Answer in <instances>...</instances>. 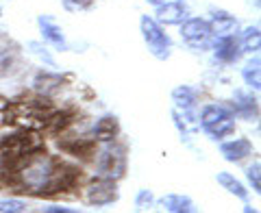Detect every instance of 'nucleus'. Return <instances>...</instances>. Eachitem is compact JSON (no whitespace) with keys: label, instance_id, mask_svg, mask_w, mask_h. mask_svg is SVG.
<instances>
[{"label":"nucleus","instance_id":"nucleus-23","mask_svg":"<svg viewBox=\"0 0 261 213\" xmlns=\"http://www.w3.org/2000/svg\"><path fill=\"white\" fill-rule=\"evenodd\" d=\"M46 213H76L74 209H68V207H48Z\"/></svg>","mask_w":261,"mask_h":213},{"label":"nucleus","instance_id":"nucleus-3","mask_svg":"<svg viewBox=\"0 0 261 213\" xmlns=\"http://www.w3.org/2000/svg\"><path fill=\"white\" fill-rule=\"evenodd\" d=\"M96 174L98 178H111V181H118V178L124 176L126 172V150L124 146H120L116 142H107V146L100 150L96 161Z\"/></svg>","mask_w":261,"mask_h":213},{"label":"nucleus","instance_id":"nucleus-20","mask_svg":"<svg viewBox=\"0 0 261 213\" xmlns=\"http://www.w3.org/2000/svg\"><path fill=\"white\" fill-rule=\"evenodd\" d=\"M261 163L259 161H255L252 166H248V170H246V176H248V183H250V187H252V192H261Z\"/></svg>","mask_w":261,"mask_h":213},{"label":"nucleus","instance_id":"nucleus-10","mask_svg":"<svg viewBox=\"0 0 261 213\" xmlns=\"http://www.w3.org/2000/svg\"><path fill=\"white\" fill-rule=\"evenodd\" d=\"M211 33L214 37H228V35H238L240 33V22L235 15L226 13V11H216L214 18L209 22Z\"/></svg>","mask_w":261,"mask_h":213},{"label":"nucleus","instance_id":"nucleus-25","mask_svg":"<svg viewBox=\"0 0 261 213\" xmlns=\"http://www.w3.org/2000/svg\"><path fill=\"white\" fill-rule=\"evenodd\" d=\"M0 172H3V154H0Z\"/></svg>","mask_w":261,"mask_h":213},{"label":"nucleus","instance_id":"nucleus-21","mask_svg":"<svg viewBox=\"0 0 261 213\" xmlns=\"http://www.w3.org/2000/svg\"><path fill=\"white\" fill-rule=\"evenodd\" d=\"M63 9L70 11V13H79V11H85L94 5V0H61Z\"/></svg>","mask_w":261,"mask_h":213},{"label":"nucleus","instance_id":"nucleus-8","mask_svg":"<svg viewBox=\"0 0 261 213\" xmlns=\"http://www.w3.org/2000/svg\"><path fill=\"white\" fill-rule=\"evenodd\" d=\"M37 26H39V33H42V39L48 46H53L55 50H68L65 33H63V29L59 26V24L50 18V15H39Z\"/></svg>","mask_w":261,"mask_h":213},{"label":"nucleus","instance_id":"nucleus-19","mask_svg":"<svg viewBox=\"0 0 261 213\" xmlns=\"http://www.w3.org/2000/svg\"><path fill=\"white\" fill-rule=\"evenodd\" d=\"M27 211V202L20 198H3L0 200V213H22Z\"/></svg>","mask_w":261,"mask_h":213},{"label":"nucleus","instance_id":"nucleus-1","mask_svg":"<svg viewBox=\"0 0 261 213\" xmlns=\"http://www.w3.org/2000/svg\"><path fill=\"white\" fill-rule=\"evenodd\" d=\"M198 128L214 139L231 137L235 133V116L222 104H205L198 116Z\"/></svg>","mask_w":261,"mask_h":213},{"label":"nucleus","instance_id":"nucleus-26","mask_svg":"<svg viewBox=\"0 0 261 213\" xmlns=\"http://www.w3.org/2000/svg\"><path fill=\"white\" fill-rule=\"evenodd\" d=\"M0 15H3V7H0Z\"/></svg>","mask_w":261,"mask_h":213},{"label":"nucleus","instance_id":"nucleus-6","mask_svg":"<svg viewBox=\"0 0 261 213\" xmlns=\"http://www.w3.org/2000/svg\"><path fill=\"white\" fill-rule=\"evenodd\" d=\"M154 9H157V18L154 20L159 24H166V26H181L190 18V11H187V5L183 0H163Z\"/></svg>","mask_w":261,"mask_h":213},{"label":"nucleus","instance_id":"nucleus-22","mask_svg":"<svg viewBox=\"0 0 261 213\" xmlns=\"http://www.w3.org/2000/svg\"><path fill=\"white\" fill-rule=\"evenodd\" d=\"M152 202H154L152 194H150L148 190H142L140 194H137V198H135V207H137V209H150Z\"/></svg>","mask_w":261,"mask_h":213},{"label":"nucleus","instance_id":"nucleus-5","mask_svg":"<svg viewBox=\"0 0 261 213\" xmlns=\"http://www.w3.org/2000/svg\"><path fill=\"white\" fill-rule=\"evenodd\" d=\"M118 198H120L118 185L111 178H98V181L85 187V200L94 204V207H107V204H113Z\"/></svg>","mask_w":261,"mask_h":213},{"label":"nucleus","instance_id":"nucleus-14","mask_svg":"<svg viewBox=\"0 0 261 213\" xmlns=\"http://www.w3.org/2000/svg\"><path fill=\"white\" fill-rule=\"evenodd\" d=\"M163 209L170 211V213H192L196 211L194 207V200L190 196H183V194H168L161 198Z\"/></svg>","mask_w":261,"mask_h":213},{"label":"nucleus","instance_id":"nucleus-17","mask_svg":"<svg viewBox=\"0 0 261 213\" xmlns=\"http://www.w3.org/2000/svg\"><path fill=\"white\" fill-rule=\"evenodd\" d=\"M240 39V46L244 52H259L261 48V35H259V26H248L244 33H240L238 35Z\"/></svg>","mask_w":261,"mask_h":213},{"label":"nucleus","instance_id":"nucleus-11","mask_svg":"<svg viewBox=\"0 0 261 213\" xmlns=\"http://www.w3.org/2000/svg\"><path fill=\"white\" fill-rule=\"evenodd\" d=\"M233 111H235V116H240V118H244V120H255V118L259 116L257 98H252V94L235 92V98H233Z\"/></svg>","mask_w":261,"mask_h":213},{"label":"nucleus","instance_id":"nucleus-7","mask_svg":"<svg viewBox=\"0 0 261 213\" xmlns=\"http://www.w3.org/2000/svg\"><path fill=\"white\" fill-rule=\"evenodd\" d=\"M211 50H214V57L220 61V63H238L242 59V46H240V39L238 35H228V37H214V42H211Z\"/></svg>","mask_w":261,"mask_h":213},{"label":"nucleus","instance_id":"nucleus-2","mask_svg":"<svg viewBox=\"0 0 261 213\" xmlns=\"http://www.w3.org/2000/svg\"><path fill=\"white\" fill-rule=\"evenodd\" d=\"M140 31H142L146 48H148V52L154 59L159 61L170 59V55H172V39H170V35L163 31V26L157 20L150 18V15H142Z\"/></svg>","mask_w":261,"mask_h":213},{"label":"nucleus","instance_id":"nucleus-15","mask_svg":"<svg viewBox=\"0 0 261 213\" xmlns=\"http://www.w3.org/2000/svg\"><path fill=\"white\" fill-rule=\"evenodd\" d=\"M242 78L250 89L259 92V87H261V61H259L257 55L250 57V59L246 61V65L242 68Z\"/></svg>","mask_w":261,"mask_h":213},{"label":"nucleus","instance_id":"nucleus-24","mask_svg":"<svg viewBox=\"0 0 261 213\" xmlns=\"http://www.w3.org/2000/svg\"><path fill=\"white\" fill-rule=\"evenodd\" d=\"M146 3L152 5V7H157V5H161V3H163V0H146Z\"/></svg>","mask_w":261,"mask_h":213},{"label":"nucleus","instance_id":"nucleus-4","mask_svg":"<svg viewBox=\"0 0 261 213\" xmlns=\"http://www.w3.org/2000/svg\"><path fill=\"white\" fill-rule=\"evenodd\" d=\"M181 37L183 42L192 48V50H209L211 42H214V33L207 20L202 18H187L181 24Z\"/></svg>","mask_w":261,"mask_h":213},{"label":"nucleus","instance_id":"nucleus-16","mask_svg":"<svg viewBox=\"0 0 261 213\" xmlns=\"http://www.w3.org/2000/svg\"><path fill=\"white\" fill-rule=\"evenodd\" d=\"M216 181H218V185H222L228 194H233L235 198H240V200H248V190H246V187H244V185H242V183H240L233 174H228V172H218Z\"/></svg>","mask_w":261,"mask_h":213},{"label":"nucleus","instance_id":"nucleus-18","mask_svg":"<svg viewBox=\"0 0 261 213\" xmlns=\"http://www.w3.org/2000/svg\"><path fill=\"white\" fill-rule=\"evenodd\" d=\"M29 48H31V52L35 55L44 65H48V68H57V61L53 59L50 50H48L44 44H39V42H29Z\"/></svg>","mask_w":261,"mask_h":213},{"label":"nucleus","instance_id":"nucleus-13","mask_svg":"<svg viewBox=\"0 0 261 213\" xmlns=\"http://www.w3.org/2000/svg\"><path fill=\"white\" fill-rule=\"evenodd\" d=\"M33 85H35V92H39L46 98H50L57 92H61L63 76L55 74V72H39V74L35 76V81H33Z\"/></svg>","mask_w":261,"mask_h":213},{"label":"nucleus","instance_id":"nucleus-12","mask_svg":"<svg viewBox=\"0 0 261 213\" xmlns=\"http://www.w3.org/2000/svg\"><path fill=\"white\" fill-rule=\"evenodd\" d=\"M120 133V124H118V120L113 118V116H102L100 120H96V124H94V130H92V135L96 142H116V137Z\"/></svg>","mask_w":261,"mask_h":213},{"label":"nucleus","instance_id":"nucleus-9","mask_svg":"<svg viewBox=\"0 0 261 213\" xmlns=\"http://www.w3.org/2000/svg\"><path fill=\"white\" fill-rule=\"evenodd\" d=\"M220 154L231 161V163H242L244 159H248L252 154V144L246 137H233L220 144Z\"/></svg>","mask_w":261,"mask_h":213}]
</instances>
